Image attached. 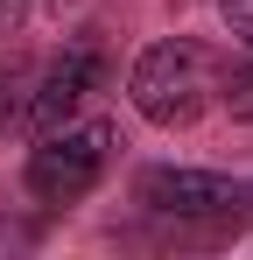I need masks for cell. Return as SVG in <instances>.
<instances>
[{"label": "cell", "mask_w": 253, "mask_h": 260, "mask_svg": "<svg viewBox=\"0 0 253 260\" xmlns=\"http://www.w3.org/2000/svg\"><path fill=\"white\" fill-rule=\"evenodd\" d=\"M126 99H134V113L148 120V127H197L204 120V106L218 99V71H211V49L190 43V36H162V43H148L134 56V71H126Z\"/></svg>", "instance_id": "6da1fadb"}, {"label": "cell", "mask_w": 253, "mask_h": 260, "mask_svg": "<svg viewBox=\"0 0 253 260\" xmlns=\"http://www.w3.org/2000/svg\"><path fill=\"white\" fill-rule=\"evenodd\" d=\"M134 204H148L162 218H232L246 204V183H232L218 169H176V162H162V169L134 176Z\"/></svg>", "instance_id": "277c9868"}, {"label": "cell", "mask_w": 253, "mask_h": 260, "mask_svg": "<svg viewBox=\"0 0 253 260\" xmlns=\"http://www.w3.org/2000/svg\"><path fill=\"white\" fill-rule=\"evenodd\" d=\"M218 99H225V113H232V120H253V49L239 56V63H225Z\"/></svg>", "instance_id": "5b68a950"}, {"label": "cell", "mask_w": 253, "mask_h": 260, "mask_svg": "<svg viewBox=\"0 0 253 260\" xmlns=\"http://www.w3.org/2000/svg\"><path fill=\"white\" fill-rule=\"evenodd\" d=\"M99 85H106V49L91 43V36H84V43H64L42 63V78L28 85V99H21L28 134H49V127H64V120H78V106Z\"/></svg>", "instance_id": "3957f363"}, {"label": "cell", "mask_w": 253, "mask_h": 260, "mask_svg": "<svg viewBox=\"0 0 253 260\" xmlns=\"http://www.w3.org/2000/svg\"><path fill=\"white\" fill-rule=\"evenodd\" d=\"M218 21H225V36H232V43L253 49V0H218Z\"/></svg>", "instance_id": "8992f818"}, {"label": "cell", "mask_w": 253, "mask_h": 260, "mask_svg": "<svg viewBox=\"0 0 253 260\" xmlns=\"http://www.w3.org/2000/svg\"><path fill=\"white\" fill-rule=\"evenodd\" d=\"M113 148H120L113 120H64V127L36 134L21 183H28V197H36V204H78V197H91V190L106 183Z\"/></svg>", "instance_id": "7a4b0ae2"}]
</instances>
